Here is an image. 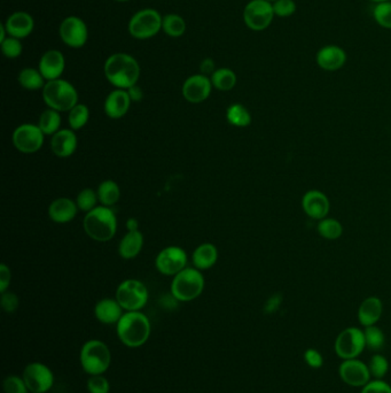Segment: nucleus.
Returning a JSON list of instances; mask_svg holds the SVG:
<instances>
[{"label": "nucleus", "mask_w": 391, "mask_h": 393, "mask_svg": "<svg viewBox=\"0 0 391 393\" xmlns=\"http://www.w3.org/2000/svg\"><path fill=\"white\" fill-rule=\"evenodd\" d=\"M106 78L117 89L128 90L138 83L140 66L128 53H115L105 62Z\"/></svg>", "instance_id": "f257e3e1"}, {"label": "nucleus", "mask_w": 391, "mask_h": 393, "mask_svg": "<svg viewBox=\"0 0 391 393\" xmlns=\"http://www.w3.org/2000/svg\"><path fill=\"white\" fill-rule=\"evenodd\" d=\"M151 330L149 318L142 312L125 313L116 325L118 338L131 349L144 345L149 340Z\"/></svg>", "instance_id": "f03ea898"}, {"label": "nucleus", "mask_w": 391, "mask_h": 393, "mask_svg": "<svg viewBox=\"0 0 391 393\" xmlns=\"http://www.w3.org/2000/svg\"><path fill=\"white\" fill-rule=\"evenodd\" d=\"M83 226L88 237L104 243L114 237L117 229V220L109 207L98 206L85 215Z\"/></svg>", "instance_id": "7ed1b4c3"}, {"label": "nucleus", "mask_w": 391, "mask_h": 393, "mask_svg": "<svg viewBox=\"0 0 391 393\" xmlns=\"http://www.w3.org/2000/svg\"><path fill=\"white\" fill-rule=\"evenodd\" d=\"M43 99L50 109L68 112L77 105L78 93L71 83L57 78L46 82L43 88Z\"/></svg>", "instance_id": "20e7f679"}, {"label": "nucleus", "mask_w": 391, "mask_h": 393, "mask_svg": "<svg viewBox=\"0 0 391 393\" xmlns=\"http://www.w3.org/2000/svg\"><path fill=\"white\" fill-rule=\"evenodd\" d=\"M82 368L88 375H104L112 363V353L105 342L92 339L85 342L79 354Z\"/></svg>", "instance_id": "39448f33"}, {"label": "nucleus", "mask_w": 391, "mask_h": 393, "mask_svg": "<svg viewBox=\"0 0 391 393\" xmlns=\"http://www.w3.org/2000/svg\"><path fill=\"white\" fill-rule=\"evenodd\" d=\"M204 277L196 268H185L175 275L171 283V295L178 302H192L202 293Z\"/></svg>", "instance_id": "423d86ee"}, {"label": "nucleus", "mask_w": 391, "mask_h": 393, "mask_svg": "<svg viewBox=\"0 0 391 393\" xmlns=\"http://www.w3.org/2000/svg\"><path fill=\"white\" fill-rule=\"evenodd\" d=\"M163 17L156 10L144 8L131 17L128 22V33L135 39H149L162 29Z\"/></svg>", "instance_id": "0eeeda50"}, {"label": "nucleus", "mask_w": 391, "mask_h": 393, "mask_svg": "<svg viewBox=\"0 0 391 393\" xmlns=\"http://www.w3.org/2000/svg\"><path fill=\"white\" fill-rule=\"evenodd\" d=\"M116 300L128 312H139L149 302V290L138 280H126L118 285Z\"/></svg>", "instance_id": "6e6552de"}, {"label": "nucleus", "mask_w": 391, "mask_h": 393, "mask_svg": "<svg viewBox=\"0 0 391 393\" xmlns=\"http://www.w3.org/2000/svg\"><path fill=\"white\" fill-rule=\"evenodd\" d=\"M365 349L364 330L356 327L344 329L335 340V353L342 360L356 359Z\"/></svg>", "instance_id": "1a4fd4ad"}, {"label": "nucleus", "mask_w": 391, "mask_h": 393, "mask_svg": "<svg viewBox=\"0 0 391 393\" xmlns=\"http://www.w3.org/2000/svg\"><path fill=\"white\" fill-rule=\"evenodd\" d=\"M274 17L272 3L267 0H250L243 10V21L250 30H265L270 27Z\"/></svg>", "instance_id": "9d476101"}, {"label": "nucleus", "mask_w": 391, "mask_h": 393, "mask_svg": "<svg viewBox=\"0 0 391 393\" xmlns=\"http://www.w3.org/2000/svg\"><path fill=\"white\" fill-rule=\"evenodd\" d=\"M28 390L31 393H46L55 384V375L46 365L32 363L24 368L22 374Z\"/></svg>", "instance_id": "9b49d317"}, {"label": "nucleus", "mask_w": 391, "mask_h": 393, "mask_svg": "<svg viewBox=\"0 0 391 393\" xmlns=\"http://www.w3.org/2000/svg\"><path fill=\"white\" fill-rule=\"evenodd\" d=\"M44 143V132L41 128L30 123L21 125L13 132V144L17 151L31 154L41 149Z\"/></svg>", "instance_id": "f8f14e48"}, {"label": "nucleus", "mask_w": 391, "mask_h": 393, "mask_svg": "<svg viewBox=\"0 0 391 393\" xmlns=\"http://www.w3.org/2000/svg\"><path fill=\"white\" fill-rule=\"evenodd\" d=\"M61 41L71 48H81L86 44L88 38V26L81 17H68L61 22L59 28Z\"/></svg>", "instance_id": "ddd939ff"}, {"label": "nucleus", "mask_w": 391, "mask_h": 393, "mask_svg": "<svg viewBox=\"0 0 391 393\" xmlns=\"http://www.w3.org/2000/svg\"><path fill=\"white\" fill-rule=\"evenodd\" d=\"M338 375L344 383L352 387H363L371 381V373L366 363L361 360H343L338 368Z\"/></svg>", "instance_id": "4468645a"}, {"label": "nucleus", "mask_w": 391, "mask_h": 393, "mask_svg": "<svg viewBox=\"0 0 391 393\" xmlns=\"http://www.w3.org/2000/svg\"><path fill=\"white\" fill-rule=\"evenodd\" d=\"M187 264V255L182 248L169 246L163 248L156 258V268L161 274L173 276L185 269Z\"/></svg>", "instance_id": "2eb2a0df"}, {"label": "nucleus", "mask_w": 391, "mask_h": 393, "mask_svg": "<svg viewBox=\"0 0 391 393\" xmlns=\"http://www.w3.org/2000/svg\"><path fill=\"white\" fill-rule=\"evenodd\" d=\"M213 83L203 74L193 75L182 85V95L187 102L199 104L209 98Z\"/></svg>", "instance_id": "dca6fc26"}, {"label": "nucleus", "mask_w": 391, "mask_h": 393, "mask_svg": "<svg viewBox=\"0 0 391 393\" xmlns=\"http://www.w3.org/2000/svg\"><path fill=\"white\" fill-rule=\"evenodd\" d=\"M64 68L66 59L62 52L59 50H48L41 55L38 71H41L45 80L48 82L60 78L61 75L64 74Z\"/></svg>", "instance_id": "f3484780"}, {"label": "nucleus", "mask_w": 391, "mask_h": 393, "mask_svg": "<svg viewBox=\"0 0 391 393\" xmlns=\"http://www.w3.org/2000/svg\"><path fill=\"white\" fill-rule=\"evenodd\" d=\"M316 60L318 66L324 71H338L347 62V53L337 45H326L318 51Z\"/></svg>", "instance_id": "a211bd4d"}, {"label": "nucleus", "mask_w": 391, "mask_h": 393, "mask_svg": "<svg viewBox=\"0 0 391 393\" xmlns=\"http://www.w3.org/2000/svg\"><path fill=\"white\" fill-rule=\"evenodd\" d=\"M302 206L309 217L314 220H323L330 212V200L321 191H309L304 194Z\"/></svg>", "instance_id": "6ab92c4d"}, {"label": "nucleus", "mask_w": 391, "mask_h": 393, "mask_svg": "<svg viewBox=\"0 0 391 393\" xmlns=\"http://www.w3.org/2000/svg\"><path fill=\"white\" fill-rule=\"evenodd\" d=\"M5 27H6L8 36L17 38V39H23L30 36L34 30L35 21L30 14L26 13V12H15L7 19Z\"/></svg>", "instance_id": "aec40b11"}, {"label": "nucleus", "mask_w": 391, "mask_h": 393, "mask_svg": "<svg viewBox=\"0 0 391 393\" xmlns=\"http://www.w3.org/2000/svg\"><path fill=\"white\" fill-rule=\"evenodd\" d=\"M131 99L126 90L116 89L106 98L105 113L111 119H121L128 113Z\"/></svg>", "instance_id": "412c9836"}, {"label": "nucleus", "mask_w": 391, "mask_h": 393, "mask_svg": "<svg viewBox=\"0 0 391 393\" xmlns=\"http://www.w3.org/2000/svg\"><path fill=\"white\" fill-rule=\"evenodd\" d=\"M383 306L378 297H368L361 302L358 309V321L361 326H375L381 319Z\"/></svg>", "instance_id": "4be33fe9"}, {"label": "nucleus", "mask_w": 391, "mask_h": 393, "mask_svg": "<svg viewBox=\"0 0 391 393\" xmlns=\"http://www.w3.org/2000/svg\"><path fill=\"white\" fill-rule=\"evenodd\" d=\"M51 149L60 158L70 156L77 149V137L73 130H59L52 137Z\"/></svg>", "instance_id": "5701e85b"}, {"label": "nucleus", "mask_w": 391, "mask_h": 393, "mask_svg": "<svg viewBox=\"0 0 391 393\" xmlns=\"http://www.w3.org/2000/svg\"><path fill=\"white\" fill-rule=\"evenodd\" d=\"M95 318L104 325H117L123 316V309L116 299H102L95 305Z\"/></svg>", "instance_id": "b1692460"}, {"label": "nucleus", "mask_w": 391, "mask_h": 393, "mask_svg": "<svg viewBox=\"0 0 391 393\" xmlns=\"http://www.w3.org/2000/svg\"><path fill=\"white\" fill-rule=\"evenodd\" d=\"M77 203L69 198H59L50 205L48 214L52 221L57 223H67L74 220L77 214Z\"/></svg>", "instance_id": "393cba45"}, {"label": "nucleus", "mask_w": 391, "mask_h": 393, "mask_svg": "<svg viewBox=\"0 0 391 393\" xmlns=\"http://www.w3.org/2000/svg\"><path fill=\"white\" fill-rule=\"evenodd\" d=\"M144 236L140 231H128L118 248V253L123 259H133L142 251Z\"/></svg>", "instance_id": "a878e982"}, {"label": "nucleus", "mask_w": 391, "mask_h": 393, "mask_svg": "<svg viewBox=\"0 0 391 393\" xmlns=\"http://www.w3.org/2000/svg\"><path fill=\"white\" fill-rule=\"evenodd\" d=\"M218 259V251L216 246L209 243L200 245L193 253V264L196 269L206 271L213 267Z\"/></svg>", "instance_id": "bb28decb"}, {"label": "nucleus", "mask_w": 391, "mask_h": 393, "mask_svg": "<svg viewBox=\"0 0 391 393\" xmlns=\"http://www.w3.org/2000/svg\"><path fill=\"white\" fill-rule=\"evenodd\" d=\"M19 83L22 85V88L27 90H39L45 86V78L41 75V71L35 69V68H24L19 74Z\"/></svg>", "instance_id": "cd10ccee"}, {"label": "nucleus", "mask_w": 391, "mask_h": 393, "mask_svg": "<svg viewBox=\"0 0 391 393\" xmlns=\"http://www.w3.org/2000/svg\"><path fill=\"white\" fill-rule=\"evenodd\" d=\"M211 83L213 86L220 91H229L236 84V75L234 71L229 68H220L213 71L211 75Z\"/></svg>", "instance_id": "c85d7f7f"}, {"label": "nucleus", "mask_w": 391, "mask_h": 393, "mask_svg": "<svg viewBox=\"0 0 391 393\" xmlns=\"http://www.w3.org/2000/svg\"><path fill=\"white\" fill-rule=\"evenodd\" d=\"M98 199L104 206H113L117 203L121 196V191L117 183H115L114 181H105L99 185Z\"/></svg>", "instance_id": "c756f323"}, {"label": "nucleus", "mask_w": 391, "mask_h": 393, "mask_svg": "<svg viewBox=\"0 0 391 393\" xmlns=\"http://www.w3.org/2000/svg\"><path fill=\"white\" fill-rule=\"evenodd\" d=\"M162 30L170 37H182L186 31L185 20L178 14H166L163 17Z\"/></svg>", "instance_id": "7c9ffc66"}, {"label": "nucleus", "mask_w": 391, "mask_h": 393, "mask_svg": "<svg viewBox=\"0 0 391 393\" xmlns=\"http://www.w3.org/2000/svg\"><path fill=\"white\" fill-rule=\"evenodd\" d=\"M226 118L232 126L240 127V128L249 126L250 122H251L250 113L241 104H233V105L229 106L227 112H226Z\"/></svg>", "instance_id": "2f4dec72"}, {"label": "nucleus", "mask_w": 391, "mask_h": 393, "mask_svg": "<svg viewBox=\"0 0 391 393\" xmlns=\"http://www.w3.org/2000/svg\"><path fill=\"white\" fill-rule=\"evenodd\" d=\"M60 125V114L57 111L50 109L41 114L38 127L41 128V131L44 132V135H55L59 131Z\"/></svg>", "instance_id": "473e14b6"}, {"label": "nucleus", "mask_w": 391, "mask_h": 393, "mask_svg": "<svg viewBox=\"0 0 391 393\" xmlns=\"http://www.w3.org/2000/svg\"><path fill=\"white\" fill-rule=\"evenodd\" d=\"M366 347L371 351H380L385 346V336L381 329L376 326L366 327L364 330Z\"/></svg>", "instance_id": "72a5a7b5"}, {"label": "nucleus", "mask_w": 391, "mask_h": 393, "mask_svg": "<svg viewBox=\"0 0 391 393\" xmlns=\"http://www.w3.org/2000/svg\"><path fill=\"white\" fill-rule=\"evenodd\" d=\"M317 229L321 237L331 239V241L341 237L342 231H343V228L341 226L340 222L334 220V219H323L318 223Z\"/></svg>", "instance_id": "f704fd0d"}, {"label": "nucleus", "mask_w": 391, "mask_h": 393, "mask_svg": "<svg viewBox=\"0 0 391 393\" xmlns=\"http://www.w3.org/2000/svg\"><path fill=\"white\" fill-rule=\"evenodd\" d=\"M88 118H90V112H88V106L83 104H77L74 109L69 111V125L73 130H78L88 123Z\"/></svg>", "instance_id": "c9c22d12"}, {"label": "nucleus", "mask_w": 391, "mask_h": 393, "mask_svg": "<svg viewBox=\"0 0 391 393\" xmlns=\"http://www.w3.org/2000/svg\"><path fill=\"white\" fill-rule=\"evenodd\" d=\"M368 366L371 376L374 377V380H383V377L388 373L389 361L385 356L375 354L372 356Z\"/></svg>", "instance_id": "e433bc0d"}, {"label": "nucleus", "mask_w": 391, "mask_h": 393, "mask_svg": "<svg viewBox=\"0 0 391 393\" xmlns=\"http://www.w3.org/2000/svg\"><path fill=\"white\" fill-rule=\"evenodd\" d=\"M373 17L380 27L391 30V1H383L375 5Z\"/></svg>", "instance_id": "4c0bfd02"}, {"label": "nucleus", "mask_w": 391, "mask_h": 393, "mask_svg": "<svg viewBox=\"0 0 391 393\" xmlns=\"http://www.w3.org/2000/svg\"><path fill=\"white\" fill-rule=\"evenodd\" d=\"M98 194H95V191L92 189H84L82 190L77 196L78 210H83V212H91L93 208L97 207V201H98Z\"/></svg>", "instance_id": "58836bf2"}, {"label": "nucleus", "mask_w": 391, "mask_h": 393, "mask_svg": "<svg viewBox=\"0 0 391 393\" xmlns=\"http://www.w3.org/2000/svg\"><path fill=\"white\" fill-rule=\"evenodd\" d=\"M0 46H1L3 55L8 59L19 58L23 51L21 39L12 37V36H8L5 41L1 42Z\"/></svg>", "instance_id": "ea45409f"}, {"label": "nucleus", "mask_w": 391, "mask_h": 393, "mask_svg": "<svg viewBox=\"0 0 391 393\" xmlns=\"http://www.w3.org/2000/svg\"><path fill=\"white\" fill-rule=\"evenodd\" d=\"M3 392L5 393H28L27 384L24 382L23 377L17 375L7 376L3 382Z\"/></svg>", "instance_id": "a19ab883"}, {"label": "nucleus", "mask_w": 391, "mask_h": 393, "mask_svg": "<svg viewBox=\"0 0 391 393\" xmlns=\"http://www.w3.org/2000/svg\"><path fill=\"white\" fill-rule=\"evenodd\" d=\"M88 393H109L111 391V384L108 380L102 375H93L88 380Z\"/></svg>", "instance_id": "79ce46f5"}, {"label": "nucleus", "mask_w": 391, "mask_h": 393, "mask_svg": "<svg viewBox=\"0 0 391 393\" xmlns=\"http://www.w3.org/2000/svg\"><path fill=\"white\" fill-rule=\"evenodd\" d=\"M274 15L279 17H289L296 12V3L294 0H276L272 3Z\"/></svg>", "instance_id": "37998d69"}, {"label": "nucleus", "mask_w": 391, "mask_h": 393, "mask_svg": "<svg viewBox=\"0 0 391 393\" xmlns=\"http://www.w3.org/2000/svg\"><path fill=\"white\" fill-rule=\"evenodd\" d=\"M304 361L312 369H319L324 365V358L317 349H307L304 352Z\"/></svg>", "instance_id": "c03bdc74"}, {"label": "nucleus", "mask_w": 391, "mask_h": 393, "mask_svg": "<svg viewBox=\"0 0 391 393\" xmlns=\"http://www.w3.org/2000/svg\"><path fill=\"white\" fill-rule=\"evenodd\" d=\"M361 393H391V387L383 380L370 381L361 387Z\"/></svg>", "instance_id": "a18cd8bd"}, {"label": "nucleus", "mask_w": 391, "mask_h": 393, "mask_svg": "<svg viewBox=\"0 0 391 393\" xmlns=\"http://www.w3.org/2000/svg\"><path fill=\"white\" fill-rule=\"evenodd\" d=\"M1 307L7 313H13L19 307V298L13 292L1 293Z\"/></svg>", "instance_id": "49530a36"}, {"label": "nucleus", "mask_w": 391, "mask_h": 393, "mask_svg": "<svg viewBox=\"0 0 391 393\" xmlns=\"http://www.w3.org/2000/svg\"><path fill=\"white\" fill-rule=\"evenodd\" d=\"M10 283V271L6 264H0V292H6Z\"/></svg>", "instance_id": "de8ad7c7"}, {"label": "nucleus", "mask_w": 391, "mask_h": 393, "mask_svg": "<svg viewBox=\"0 0 391 393\" xmlns=\"http://www.w3.org/2000/svg\"><path fill=\"white\" fill-rule=\"evenodd\" d=\"M281 300H283V299H281V295H274V297H271V298L267 300L265 309H264L265 313L271 314V313L276 312V311L279 309V306L281 305Z\"/></svg>", "instance_id": "09e8293b"}, {"label": "nucleus", "mask_w": 391, "mask_h": 393, "mask_svg": "<svg viewBox=\"0 0 391 393\" xmlns=\"http://www.w3.org/2000/svg\"><path fill=\"white\" fill-rule=\"evenodd\" d=\"M126 91H128V95H130L131 102H140L144 98V92H142V88L137 84L128 89Z\"/></svg>", "instance_id": "8fccbe9b"}, {"label": "nucleus", "mask_w": 391, "mask_h": 393, "mask_svg": "<svg viewBox=\"0 0 391 393\" xmlns=\"http://www.w3.org/2000/svg\"><path fill=\"white\" fill-rule=\"evenodd\" d=\"M201 71H202L203 75L207 74H213L215 71V65H213V62L211 59H207L204 62L201 64Z\"/></svg>", "instance_id": "3c124183"}, {"label": "nucleus", "mask_w": 391, "mask_h": 393, "mask_svg": "<svg viewBox=\"0 0 391 393\" xmlns=\"http://www.w3.org/2000/svg\"><path fill=\"white\" fill-rule=\"evenodd\" d=\"M138 221L135 220V219H128V222H126V228H128V231H137L138 230Z\"/></svg>", "instance_id": "603ef678"}, {"label": "nucleus", "mask_w": 391, "mask_h": 393, "mask_svg": "<svg viewBox=\"0 0 391 393\" xmlns=\"http://www.w3.org/2000/svg\"><path fill=\"white\" fill-rule=\"evenodd\" d=\"M371 1H374V3H383V1H391V0H371Z\"/></svg>", "instance_id": "864d4df0"}, {"label": "nucleus", "mask_w": 391, "mask_h": 393, "mask_svg": "<svg viewBox=\"0 0 391 393\" xmlns=\"http://www.w3.org/2000/svg\"><path fill=\"white\" fill-rule=\"evenodd\" d=\"M115 1H118V3H126V1H130V0H115Z\"/></svg>", "instance_id": "5fc2aeb1"}, {"label": "nucleus", "mask_w": 391, "mask_h": 393, "mask_svg": "<svg viewBox=\"0 0 391 393\" xmlns=\"http://www.w3.org/2000/svg\"><path fill=\"white\" fill-rule=\"evenodd\" d=\"M267 1H270V3H274V1H276V0H267Z\"/></svg>", "instance_id": "6e6d98bb"}]
</instances>
